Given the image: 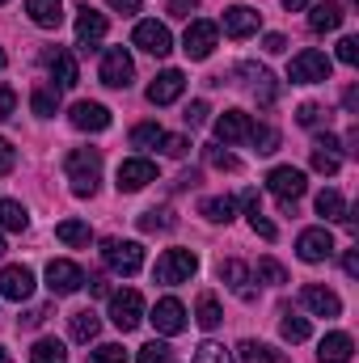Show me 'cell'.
<instances>
[{
	"instance_id": "cell-1",
	"label": "cell",
	"mask_w": 359,
	"mask_h": 363,
	"mask_svg": "<svg viewBox=\"0 0 359 363\" xmlns=\"http://www.w3.org/2000/svg\"><path fill=\"white\" fill-rule=\"evenodd\" d=\"M64 169H68V182H72V194L85 199V194L97 190V178H101V152H97V148H77V152H68Z\"/></svg>"
},
{
	"instance_id": "cell-2",
	"label": "cell",
	"mask_w": 359,
	"mask_h": 363,
	"mask_svg": "<svg viewBox=\"0 0 359 363\" xmlns=\"http://www.w3.org/2000/svg\"><path fill=\"white\" fill-rule=\"evenodd\" d=\"M330 72H334V64H330V55L317 51V47L300 51V55L287 64V81H292V85H321V81H330Z\"/></svg>"
},
{
	"instance_id": "cell-3",
	"label": "cell",
	"mask_w": 359,
	"mask_h": 363,
	"mask_svg": "<svg viewBox=\"0 0 359 363\" xmlns=\"http://www.w3.org/2000/svg\"><path fill=\"white\" fill-rule=\"evenodd\" d=\"M101 258H106V267L114 274L131 279V274H140V267H144V245H140V241H118V237H110V241H101Z\"/></svg>"
},
{
	"instance_id": "cell-4",
	"label": "cell",
	"mask_w": 359,
	"mask_h": 363,
	"mask_svg": "<svg viewBox=\"0 0 359 363\" xmlns=\"http://www.w3.org/2000/svg\"><path fill=\"white\" fill-rule=\"evenodd\" d=\"M194 271H199V258H194L190 250H165V254L157 258V267H153V279L174 287V283H186Z\"/></svg>"
},
{
	"instance_id": "cell-5",
	"label": "cell",
	"mask_w": 359,
	"mask_h": 363,
	"mask_svg": "<svg viewBox=\"0 0 359 363\" xmlns=\"http://www.w3.org/2000/svg\"><path fill=\"white\" fill-rule=\"evenodd\" d=\"M110 321H114L123 334H131V330L144 321V296H140L136 287L114 291V296H110Z\"/></svg>"
},
{
	"instance_id": "cell-6",
	"label": "cell",
	"mask_w": 359,
	"mask_h": 363,
	"mask_svg": "<svg viewBox=\"0 0 359 363\" xmlns=\"http://www.w3.org/2000/svg\"><path fill=\"white\" fill-rule=\"evenodd\" d=\"M267 186H270V194L283 203V207H292L304 190H309V182H304V169H292V165H275L267 174Z\"/></svg>"
},
{
	"instance_id": "cell-7",
	"label": "cell",
	"mask_w": 359,
	"mask_h": 363,
	"mask_svg": "<svg viewBox=\"0 0 359 363\" xmlns=\"http://www.w3.org/2000/svg\"><path fill=\"white\" fill-rule=\"evenodd\" d=\"M101 85H110V89H127L131 85V77H136V64H131V55L123 51V47H110L106 55H101Z\"/></svg>"
},
{
	"instance_id": "cell-8",
	"label": "cell",
	"mask_w": 359,
	"mask_h": 363,
	"mask_svg": "<svg viewBox=\"0 0 359 363\" xmlns=\"http://www.w3.org/2000/svg\"><path fill=\"white\" fill-rule=\"evenodd\" d=\"M47 287H51V296H72V291L85 287V271L77 262H68V258L47 262Z\"/></svg>"
},
{
	"instance_id": "cell-9",
	"label": "cell",
	"mask_w": 359,
	"mask_h": 363,
	"mask_svg": "<svg viewBox=\"0 0 359 363\" xmlns=\"http://www.w3.org/2000/svg\"><path fill=\"white\" fill-rule=\"evenodd\" d=\"M131 43L140 47V51H148V55H170L174 51V38H170V26H161V21H140L136 26V34H131Z\"/></svg>"
},
{
	"instance_id": "cell-10",
	"label": "cell",
	"mask_w": 359,
	"mask_h": 363,
	"mask_svg": "<svg viewBox=\"0 0 359 363\" xmlns=\"http://www.w3.org/2000/svg\"><path fill=\"white\" fill-rule=\"evenodd\" d=\"M216 21H190L186 26V34H182V51L190 55V60H207L211 51H216Z\"/></svg>"
},
{
	"instance_id": "cell-11",
	"label": "cell",
	"mask_w": 359,
	"mask_h": 363,
	"mask_svg": "<svg viewBox=\"0 0 359 363\" xmlns=\"http://www.w3.org/2000/svg\"><path fill=\"white\" fill-rule=\"evenodd\" d=\"M34 296V271L30 267H4L0 271V300H13V304H21V300H30Z\"/></svg>"
},
{
	"instance_id": "cell-12",
	"label": "cell",
	"mask_w": 359,
	"mask_h": 363,
	"mask_svg": "<svg viewBox=\"0 0 359 363\" xmlns=\"http://www.w3.org/2000/svg\"><path fill=\"white\" fill-rule=\"evenodd\" d=\"M258 26H263V13L258 9H250V4H233V9H224V34L228 38H250V34H258Z\"/></svg>"
},
{
	"instance_id": "cell-13",
	"label": "cell",
	"mask_w": 359,
	"mask_h": 363,
	"mask_svg": "<svg viewBox=\"0 0 359 363\" xmlns=\"http://www.w3.org/2000/svg\"><path fill=\"white\" fill-rule=\"evenodd\" d=\"M296 254L304 262H326V258H334V237L326 228H304L296 237Z\"/></svg>"
},
{
	"instance_id": "cell-14",
	"label": "cell",
	"mask_w": 359,
	"mask_h": 363,
	"mask_svg": "<svg viewBox=\"0 0 359 363\" xmlns=\"http://www.w3.org/2000/svg\"><path fill=\"white\" fill-rule=\"evenodd\" d=\"M148 182H157V165H153V161L131 157V161L118 165V190H123V194H136V190H144Z\"/></svg>"
},
{
	"instance_id": "cell-15",
	"label": "cell",
	"mask_w": 359,
	"mask_h": 363,
	"mask_svg": "<svg viewBox=\"0 0 359 363\" xmlns=\"http://www.w3.org/2000/svg\"><path fill=\"white\" fill-rule=\"evenodd\" d=\"M153 325H157V334H182L186 330V308H182V300L174 296H165V300H157V308H153V317H148Z\"/></svg>"
},
{
	"instance_id": "cell-16",
	"label": "cell",
	"mask_w": 359,
	"mask_h": 363,
	"mask_svg": "<svg viewBox=\"0 0 359 363\" xmlns=\"http://www.w3.org/2000/svg\"><path fill=\"white\" fill-rule=\"evenodd\" d=\"M250 127H254V123H250V114H245V110H224V114L216 118V127H211V131H216V140H220V144H241V140H250Z\"/></svg>"
},
{
	"instance_id": "cell-17",
	"label": "cell",
	"mask_w": 359,
	"mask_h": 363,
	"mask_svg": "<svg viewBox=\"0 0 359 363\" xmlns=\"http://www.w3.org/2000/svg\"><path fill=\"white\" fill-rule=\"evenodd\" d=\"M101 38H106V17L93 13L89 4H81V9H77V43H81L85 51H93Z\"/></svg>"
},
{
	"instance_id": "cell-18",
	"label": "cell",
	"mask_w": 359,
	"mask_h": 363,
	"mask_svg": "<svg viewBox=\"0 0 359 363\" xmlns=\"http://www.w3.org/2000/svg\"><path fill=\"white\" fill-rule=\"evenodd\" d=\"M182 89H186V77H182L178 68H165L153 85H148V101L153 106H170V101H178Z\"/></svg>"
},
{
	"instance_id": "cell-19",
	"label": "cell",
	"mask_w": 359,
	"mask_h": 363,
	"mask_svg": "<svg viewBox=\"0 0 359 363\" xmlns=\"http://www.w3.org/2000/svg\"><path fill=\"white\" fill-rule=\"evenodd\" d=\"M343 17H347V13H343L338 0H317L313 13H309V30H313V34H334V30L343 26Z\"/></svg>"
},
{
	"instance_id": "cell-20",
	"label": "cell",
	"mask_w": 359,
	"mask_h": 363,
	"mask_svg": "<svg viewBox=\"0 0 359 363\" xmlns=\"http://www.w3.org/2000/svg\"><path fill=\"white\" fill-rule=\"evenodd\" d=\"M300 300H304V308L317 313V317H338V313H343V300H338L330 287H317V283H309V287L300 291Z\"/></svg>"
},
{
	"instance_id": "cell-21",
	"label": "cell",
	"mask_w": 359,
	"mask_h": 363,
	"mask_svg": "<svg viewBox=\"0 0 359 363\" xmlns=\"http://www.w3.org/2000/svg\"><path fill=\"white\" fill-rule=\"evenodd\" d=\"M72 127L77 131H106L110 127V110L101 101H77L72 106Z\"/></svg>"
},
{
	"instance_id": "cell-22",
	"label": "cell",
	"mask_w": 359,
	"mask_h": 363,
	"mask_svg": "<svg viewBox=\"0 0 359 363\" xmlns=\"http://www.w3.org/2000/svg\"><path fill=\"white\" fill-rule=\"evenodd\" d=\"M351 355H355L351 334H326V338L317 342V359L321 363H351Z\"/></svg>"
},
{
	"instance_id": "cell-23",
	"label": "cell",
	"mask_w": 359,
	"mask_h": 363,
	"mask_svg": "<svg viewBox=\"0 0 359 363\" xmlns=\"http://www.w3.org/2000/svg\"><path fill=\"white\" fill-rule=\"evenodd\" d=\"M26 13H30L34 26L55 30V26L64 21V0H26Z\"/></svg>"
},
{
	"instance_id": "cell-24",
	"label": "cell",
	"mask_w": 359,
	"mask_h": 363,
	"mask_svg": "<svg viewBox=\"0 0 359 363\" xmlns=\"http://www.w3.org/2000/svg\"><path fill=\"white\" fill-rule=\"evenodd\" d=\"M51 81H55V89H72L81 81V68H77L72 51H55L51 55Z\"/></svg>"
},
{
	"instance_id": "cell-25",
	"label": "cell",
	"mask_w": 359,
	"mask_h": 363,
	"mask_svg": "<svg viewBox=\"0 0 359 363\" xmlns=\"http://www.w3.org/2000/svg\"><path fill=\"white\" fill-rule=\"evenodd\" d=\"M68 334H72V342H93V338L101 334V317H97L93 308L72 313V317H68Z\"/></svg>"
},
{
	"instance_id": "cell-26",
	"label": "cell",
	"mask_w": 359,
	"mask_h": 363,
	"mask_svg": "<svg viewBox=\"0 0 359 363\" xmlns=\"http://www.w3.org/2000/svg\"><path fill=\"white\" fill-rule=\"evenodd\" d=\"M220 279H224L241 300H254V287H250V271H245V262H237V258L220 262Z\"/></svg>"
},
{
	"instance_id": "cell-27",
	"label": "cell",
	"mask_w": 359,
	"mask_h": 363,
	"mask_svg": "<svg viewBox=\"0 0 359 363\" xmlns=\"http://www.w3.org/2000/svg\"><path fill=\"white\" fill-rule=\"evenodd\" d=\"M55 237H60L64 245H72V250H89L93 228L85 220H64V224H55Z\"/></svg>"
},
{
	"instance_id": "cell-28",
	"label": "cell",
	"mask_w": 359,
	"mask_h": 363,
	"mask_svg": "<svg viewBox=\"0 0 359 363\" xmlns=\"http://www.w3.org/2000/svg\"><path fill=\"white\" fill-rule=\"evenodd\" d=\"M211 224H228L233 216H237V203L228 199V194H216V199H203V207H199Z\"/></svg>"
},
{
	"instance_id": "cell-29",
	"label": "cell",
	"mask_w": 359,
	"mask_h": 363,
	"mask_svg": "<svg viewBox=\"0 0 359 363\" xmlns=\"http://www.w3.org/2000/svg\"><path fill=\"white\" fill-rule=\"evenodd\" d=\"M0 228H9V233H26V228H30L26 207L13 203V199H0Z\"/></svg>"
},
{
	"instance_id": "cell-30",
	"label": "cell",
	"mask_w": 359,
	"mask_h": 363,
	"mask_svg": "<svg viewBox=\"0 0 359 363\" xmlns=\"http://www.w3.org/2000/svg\"><path fill=\"white\" fill-rule=\"evenodd\" d=\"M30 363H68V351L60 338H38L30 351Z\"/></svg>"
},
{
	"instance_id": "cell-31",
	"label": "cell",
	"mask_w": 359,
	"mask_h": 363,
	"mask_svg": "<svg viewBox=\"0 0 359 363\" xmlns=\"http://www.w3.org/2000/svg\"><path fill=\"white\" fill-rule=\"evenodd\" d=\"M237 355H241V363H283L279 351H270L267 342H254V338H245V342L237 347Z\"/></svg>"
},
{
	"instance_id": "cell-32",
	"label": "cell",
	"mask_w": 359,
	"mask_h": 363,
	"mask_svg": "<svg viewBox=\"0 0 359 363\" xmlns=\"http://www.w3.org/2000/svg\"><path fill=\"white\" fill-rule=\"evenodd\" d=\"M317 216L347 224V203H343V194H338V190H321V194H317Z\"/></svg>"
},
{
	"instance_id": "cell-33",
	"label": "cell",
	"mask_w": 359,
	"mask_h": 363,
	"mask_svg": "<svg viewBox=\"0 0 359 363\" xmlns=\"http://www.w3.org/2000/svg\"><path fill=\"white\" fill-rule=\"evenodd\" d=\"M194 321H199L203 330H216V325L224 321V313H220V304H216V296H199V308H194Z\"/></svg>"
},
{
	"instance_id": "cell-34",
	"label": "cell",
	"mask_w": 359,
	"mask_h": 363,
	"mask_svg": "<svg viewBox=\"0 0 359 363\" xmlns=\"http://www.w3.org/2000/svg\"><path fill=\"white\" fill-rule=\"evenodd\" d=\"M250 144H254L263 157H270V152L279 148V131H275V127H267V123H254V127H250Z\"/></svg>"
},
{
	"instance_id": "cell-35",
	"label": "cell",
	"mask_w": 359,
	"mask_h": 363,
	"mask_svg": "<svg viewBox=\"0 0 359 363\" xmlns=\"http://www.w3.org/2000/svg\"><path fill=\"white\" fill-rule=\"evenodd\" d=\"M245 72H250V77H254V93H258V101H263V106H275V77H270L267 68H245Z\"/></svg>"
},
{
	"instance_id": "cell-36",
	"label": "cell",
	"mask_w": 359,
	"mask_h": 363,
	"mask_svg": "<svg viewBox=\"0 0 359 363\" xmlns=\"http://www.w3.org/2000/svg\"><path fill=\"white\" fill-rule=\"evenodd\" d=\"M161 123H140V127H131V148H153V144H161Z\"/></svg>"
},
{
	"instance_id": "cell-37",
	"label": "cell",
	"mask_w": 359,
	"mask_h": 363,
	"mask_svg": "<svg viewBox=\"0 0 359 363\" xmlns=\"http://www.w3.org/2000/svg\"><path fill=\"white\" fill-rule=\"evenodd\" d=\"M279 334H283L287 342H304V338H309V321H304V317H296V313H283Z\"/></svg>"
},
{
	"instance_id": "cell-38",
	"label": "cell",
	"mask_w": 359,
	"mask_h": 363,
	"mask_svg": "<svg viewBox=\"0 0 359 363\" xmlns=\"http://www.w3.org/2000/svg\"><path fill=\"white\" fill-rule=\"evenodd\" d=\"M136 359L140 363H174V347L170 342H144Z\"/></svg>"
},
{
	"instance_id": "cell-39",
	"label": "cell",
	"mask_w": 359,
	"mask_h": 363,
	"mask_svg": "<svg viewBox=\"0 0 359 363\" xmlns=\"http://www.w3.org/2000/svg\"><path fill=\"white\" fill-rule=\"evenodd\" d=\"M338 165H343V161H338L334 148H321V144L313 148V169H317V174H338Z\"/></svg>"
},
{
	"instance_id": "cell-40",
	"label": "cell",
	"mask_w": 359,
	"mask_h": 363,
	"mask_svg": "<svg viewBox=\"0 0 359 363\" xmlns=\"http://www.w3.org/2000/svg\"><path fill=\"white\" fill-rule=\"evenodd\" d=\"M85 363H127V351H123L118 342H101L97 351H89V359Z\"/></svg>"
},
{
	"instance_id": "cell-41",
	"label": "cell",
	"mask_w": 359,
	"mask_h": 363,
	"mask_svg": "<svg viewBox=\"0 0 359 363\" xmlns=\"http://www.w3.org/2000/svg\"><path fill=\"white\" fill-rule=\"evenodd\" d=\"M194 363H233V359H228V351L220 342H199L194 347Z\"/></svg>"
},
{
	"instance_id": "cell-42",
	"label": "cell",
	"mask_w": 359,
	"mask_h": 363,
	"mask_svg": "<svg viewBox=\"0 0 359 363\" xmlns=\"http://www.w3.org/2000/svg\"><path fill=\"white\" fill-rule=\"evenodd\" d=\"M30 106H34V114L51 118V114H55V106H60V97H55V89H34V97H30Z\"/></svg>"
},
{
	"instance_id": "cell-43",
	"label": "cell",
	"mask_w": 359,
	"mask_h": 363,
	"mask_svg": "<svg viewBox=\"0 0 359 363\" xmlns=\"http://www.w3.org/2000/svg\"><path fill=\"white\" fill-rule=\"evenodd\" d=\"M258 279L270 283V287H279V283H287V271H283L275 258H263V262H258Z\"/></svg>"
},
{
	"instance_id": "cell-44",
	"label": "cell",
	"mask_w": 359,
	"mask_h": 363,
	"mask_svg": "<svg viewBox=\"0 0 359 363\" xmlns=\"http://www.w3.org/2000/svg\"><path fill=\"white\" fill-rule=\"evenodd\" d=\"M140 228H144V233H157V228H174V216H170V211H144V216H140Z\"/></svg>"
},
{
	"instance_id": "cell-45",
	"label": "cell",
	"mask_w": 359,
	"mask_h": 363,
	"mask_svg": "<svg viewBox=\"0 0 359 363\" xmlns=\"http://www.w3.org/2000/svg\"><path fill=\"white\" fill-rule=\"evenodd\" d=\"M296 118H300V127H317V123L326 118V110H321L317 101H304V106L296 110Z\"/></svg>"
},
{
	"instance_id": "cell-46",
	"label": "cell",
	"mask_w": 359,
	"mask_h": 363,
	"mask_svg": "<svg viewBox=\"0 0 359 363\" xmlns=\"http://www.w3.org/2000/svg\"><path fill=\"white\" fill-rule=\"evenodd\" d=\"M207 165H216V169H241V161L233 157V152H220V148H207Z\"/></svg>"
},
{
	"instance_id": "cell-47",
	"label": "cell",
	"mask_w": 359,
	"mask_h": 363,
	"mask_svg": "<svg viewBox=\"0 0 359 363\" xmlns=\"http://www.w3.org/2000/svg\"><path fill=\"white\" fill-rule=\"evenodd\" d=\"M250 228H254V233H258L263 241H275V237H279V233H275V224H270L263 211H250Z\"/></svg>"
},
{
	"instance_id": "cell-48",
	"label": "cell",
	"mask_w": 359,
	"mask_h": 363,
	"mask_svg": "<svg viewBox=\"0 0 359 363\" xmlns=\"http://www.w3.org/2000/svg\"><path fill=\"white\" fill-rule=\"evenodd\" d=\"M182 123H186V127H203V123H207V101H190L186 114H182Z\"/></svg>"
},
{
	"instance_id": "cell-49",
	"label": "cell",
	"mask_w": 359,
	"mask_h": 363,
	"mask_svg": "<svg viewBox=\"0 0 359 363\" xmlns=\"http://www.w3.org/2000/svg\"><path fill=\"white\" fill-rule=\"evenodd\" d=\"M161 148H165V157H186L190 140L186 135H161Z\"/></svg>"
},
{
	"instance_id": "cell-50",
	"label": "cell",
	"mask_w": 359,
	"mask_h": 363,
	"mask_svg": "<svg viewBox=\"0 0 359 363\" xmlns=\"http://www.w3.org/2000/svg\"><path fill=\"white\" fill-rule=\"evenodd\" d=\"M13 110H17V93H13V85H0V123L13 118Z\"/></svg>"
},
{
	"instance_id": "cell-51",
	"label": "cell",
	"mask_w": 359,
	"mask_h": 363,
	"mask_svg": "<svg viewBox=\"0 0 359 363\" xmlns=\"http://www.w3.org/2000/svg\"><path fill=\"white\" fill-rule=\"evenodd\" d=\"M338 60H343L347 68H355V60H359V38H343V43H338Z\"/></svg>"
},
{
	"instance_id": "cell-52",
	"label": "cell",
	"mask_w": 359,
	"mask_h": 363,
	"mask_svg": "<svg viewBox=\"0 0 359 363\" xmlns=\"http://www.w3.org/2000/svg\"><path fill=\"white\" fill-rule=\"evenodd\" d=\"M13 165H17V148H13L9 140H0V178L13 174Z\"/></svg>"
},
{
	"instance_id": "cell-53",
	"label": "cell",
	"mask_w": 359,
	"mask_h": 363,
	"mask_svg": "<svg viewBox=\"0 0 359 363\" xmlns=\"http://www.w3.org/2000/svg\"><path fill=\"white\" fill-rule=\"evenodd\" d=\"M194 9H199V0H170V9H165V13H170V17H190Z\"/></svg>"
},
{
	"instance_id": "cell-54",
	"label": "cell",
	"mask_w": 359,
	"mask_h": 363,
	"mask_svg": "<svg viewBox=\"0 0 359 363\" xmlns=\"http://www.w3.org/2000/svg\"><path fill=\"white\" fill-rule=\"evenodd\" d=\"M114 13H123V17H131V13H140V0H106Z\"/></svg>"
},
{
	"instance_id": "cell-55",
	"label": "cell",
	"mask_w": 359,
	"mask_h": 363,
	"mask_svg": "<svg viewBox=\"0 0 359 363\" xmlns=\"http://www.w3.org/2000/svg\"><path fill=\"white\" fill-rule=\"evenodd\" d=\"M283 47H287V38H283V34H267V51H270V55H279Z\"/></svg>"
},
{
	"instance_id": "cell-56",
	"label": "cell",
	"mask_w": 359,
	"mask_h": 363,
	"mask_svg": "<svg viewBox=\"0 0 359 363\" xmlns=\"http://www.w3.org/2000/svg\"><path fill=\"white\" fill-rule=\"evenodd\" d=\"M343 271L351 274V279H355V274H359V254H355V250H351V254L343 258Z\"/></svg>"
},
{
	"instance_id": "cell-57",
	"label": "cell",
	"mask_w": 359,
	"mask_h": 363,
	"mask_svg": "<svg viewBox=\"0 0 359 363\" xmlns=\"http://www.w3.org/2000/svg\"><path fill=\"white\" fill-rule=\"evenodd\" d=\"M343 101H347V110H359V93H355V89L343 93Z\"/></svg>"
},
{
	"instance_id": "cell-58",
	"label": "cell",
	"mask_w": 359,
	"mask_h": 363,
	"mask_svg": "<svg viewBox=\"0 0 359 363\" xmlns=\"http://www.w3.org/2000/svg\"><path fill=\"white\" fill-rule=\"evenodd\" d=\"M279 4H283V9H292V13H296V9H304V4H309V0H279Z\"/></svg>"
},
{
	"instance_id": "cell-59",
	"label": "cell",
	"mask_w": 359,
	"mask_h": 363,
	"mask_svg": "<svg viewBox=\"0 0 359 363\" xmlns=\"http://www.w3.org/2000/svg\"><path fill=\"white\" fill-rule=\"evenodd\" d=\"M0 363H13V359H9V351H4V347H0Z\"/></svg>"
},
{
	"instance_id": "cell-60",
	"label": "cell",
	"mask_w": 359,
	"mask_h": 363,
	"mask_svg": "<svg viewBox=\"0 0 359 363\" xmlns=\"http://www.w3.org/2000/svg\"><path fill=\"white\" fill-rule=\"evenodd\" d=\"M0 254H4V237H0Z\"/></svg>"
},
{
	"instance_id": "cell-61",
	"label": "cell",
	"mask_w": 359,
	"mask_h": 363,
	"mask_svg": "<svg viewBox=\"0 0 359 363\" xmlns=\"http://www.w3.org/2000/svg\"><path fill=\"white\" fill-rule=\"evenodd\" d=\"M0 68H4V51H0Z\"/></svg>"
},
{
	"instance_id": "cell-62",
	"label": "cell",
	"mask_w": 359,
	"mask_h": 363,
	"mask_svg": "<svg viewBox=\"0 0 359 363\" xmlns=\"http://www.w3.org/2000/svg\"><path fill=\"white\" fill-rule=\"evenodd\" d=\"M0 4H4V0H0Z\"/></svg>"
}]
</instances>
